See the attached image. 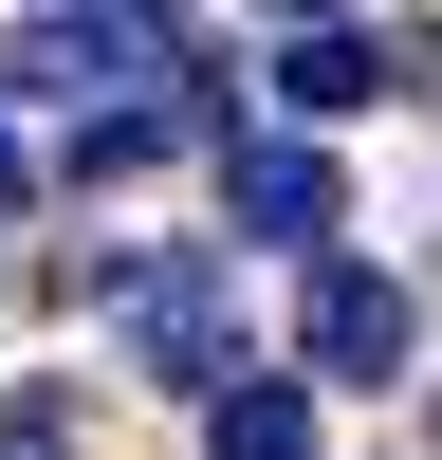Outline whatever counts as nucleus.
I'll use <instances>...</instances> for the list:
<instances>
[{
    "instance_id": "obj_1",
    "label": "nucleus",
    "mask_w": 442,
    "mask_h": 460,
    "mask_svg": "<svg viewBox=\"0 0 442 460\" xmlns=\"http://www.w3.org/2000/svg\"><path fill=\"white\" fill-rule=\"evenodd\" d=\"M19 93H74V111H129V93H166V19L147 0H37V37H19Z\"/></svg>"
},
{
    "instance_id": "obj_2",
    "label": "nucleus",
    "mask_w": 442,
    "mask_h": 460,
    "mask_svg": "<svg viewBox=\"0 0 442 460\" xmlns=\"http://www.w3.org/2000/svg\"><path fill=\"white\" fill-rule=\"evenodd\" d=\"M405 350H424L405 277H368V258H314V295H295V368H314V387H405Z\"/></svg>"
},
{
    "instance_id": "obj_3",
    "label": "nucleus",
    "mask_w": 442,
    "mask_h": 460,
    "mask_svg": "<svg viewBox=\"0 0 442 460\" xmlns=\"http://www.w3.org/2000/svg\"><path fill=\"white\" fill-rule=\"evenodd\" d=\"M221 221L314 258L332 221H350V184H332V129H240V147H221Z\"/></svg>"
},
{
    "instance_id": "obj_4",
    "label": "nucleus",
    "mask_w": 442,
    "mask_h": 460,
    "mask_svg": "<svg viewBox=\"0 0 442 460\" xmlns=\"http://www.w3.org/2000/svg\"><path fill=\"white\" fill-rule=\"evenodd\" d=\"M129 350L166 368V387H221V368H240V350H221V277H203V258H147V277H129Z\"/></svg>"
},
{
    "instance_id": "obj_5",
    "label": "nucleus",
    "mask_w": 442,
    "mask_h": 460,
    "mask_svg": "<svg viewBox=\"0 0 442 460\" xmlns=\"http://www.w3.org/2000/svg\"><path fill=\"white\" fill-rule=\"evenodd\" d=\"M277 111H295V129H350V111H387V37L295 19V37H277Z\"/></svg>"
},
{
    "instance_id": "obj_6",
    "label": "nucleus",
    "mask_w": 442,
    "mask_h": 460,
    "mask_svg": "<svg viewBox=\"0 0 442 460\" xmlns=\"http://www.w3.org/2000/svg\"><path fill=\"white\" fill-rule=\"evenodd\" d=\"M314 368H221L203 387V460H314Z\"/></svg>"
},
{
    "instance_id": "obj_7",
    "label": "nucleus",
    "mask_w": 442,
    "mask_h": 460,
    "mask_svg": "<svg viewBox=\"0 0 442 460\" xmlns=\"http://www.w3.org/2000/svg\"><path fill=\"white\" fill-rule=\"evenodd\" d=\"M19 184H37V147H19V129H0V221H19Z\"/></svg>"
}]
</instances>
